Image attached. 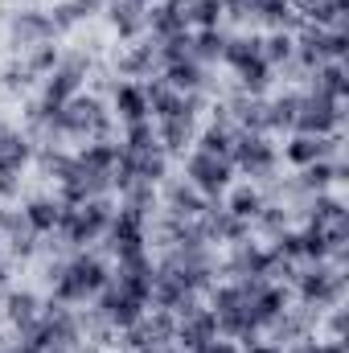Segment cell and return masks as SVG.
Masks as SVG:
<instances>
[{
	"label": "cell",
	"mask_w": 349,
	"mask_h": 353,
	"mask_svg": "<svg viewBox=\"0 0 349 353\" xmlns=\"http://www.w3.org/2000/svg\"><path fill=\"white\" fill-rule=\"evenodd\" d=\"M29 83H33V74L25 70V62L4 66V90H29Z\"/></svg>",
	"instance_id": "33"
},
{
	"label": "cell",
	"mask_w": 349,
	"mask_h": 353,
	"mask_svg": "<svg viewBox=\"0 0 349 353\" xmlns=\"http://www.w3.org/2000/svg\"><path fill=\"white\" fill-rule=\"evenodd\" d=\"M296 296L304 308L321 312V308H337L341 296H346V267H333V263H308L296 271Z\"/></svg>",
	"instance_id": "3"
},
{
	"label": "cell",
	"mask_w": 349,
	"mask_h": 353,
	"mask_svg": "<svg viewBox=\"0 0 349 353\" xmlns=\"http://www.w3.org/2000/svg\"><path fill=\"white\" fill-rule=\"evenodd\" d=\"M29 161H33L29 132H17V128L0 123V176H21Z\"/></svg>",
	"instance_id": "14"
},
{
	"label": "cell",
	"mask_w": 349,
	"mask_h": 353,
	"mask_svg": "<svg viewBox=\"0 0 349 353\" xmlns=\"http://www.w3.org/2000/svg\"><path fill=\"white\" fill-rule=\"evenodd\" d=\"M4 316H8V325L21 333L25 325H33V321L41 316V300H37L29 288H21V292L8 288V292H4Z\"/></svg>",
	"instance_id": "20"
},
{
	"label": "cell",
	"mask_w": 349,
	"mask_h": 353,
	"mask_svg": "<svg viewBox=\"0 0 349 353\" xmlns=\"http://www.w3.org/2000/svg\"><path fill=\"white\" fill-rule=\"evenodd\" d=\"M235 74H239V87H243V94H263V87L271 83V66L263 62V54H259V58H251L247 66H239Z\"/></svg>",
	"instance_id": "30"
},
{
	"label": "cell",
	"mask_w": 349,
	"mask_h": 353,
	"mask_svg": "<svg viewBox=\"0 0 349 353\" xmlns=\"http://www.w3.org/2000/svg\"><path fill=\"white\" fill-rule=\"evenodd\" d=\"M4 292H8V263L0 259V296H4Z\"/></svg>",
	"instance_id": "36"
},
{
	"label": "cell",
	"mask_w": 349,
	"mask_h": 353,
	"mask_svg": "<svg viewBox=\"0 0 349 353\" xmlns=\"http://www.w3.org/2000/svg\"><path fill=\"white\" fill-rule=\"evenodd\" d=\"M157 123V144L165 152H185L193 144V119L189 115H169V119H152Z\"/></svg>",
	"instance_id": "21"
},
{
	"label": "cell",
	"mask_w": 349,
	"mask_h": 353,
	"mask_svg": "<svg viewBox=\"0 0 349 353\" xmlns=\"http://www.w3.org/2000/svg\"><path fill=\"white\" fill-rule=\"evenodd\" d=\"M230 165L247 176H271L279 165V148L267 140V132H239L230 148Z\"/></svg>",
	"instance_id": "6"
},
{
	"label": "cell",
	"mask_w": 349,
	"mask_h": 353,
	"mask_svg": "<svg viewBox=\"0 0 349 353\" xmlns=\"http://www.w3.org/2000/svg\"><path fill=\"white\" fill-rule=\"evenodd\" d=\"M107 12H111V25H115L119 41H136L144 33L148 0H107Z\"/></svg>",
	"instance_id": "16"
},
{
	"label": "cell",
	"mask_w": 349,
	"mask_h": 353,
	"mask_svg": "<svg viewBox=\"0 0 349 353\" xmlns=\"http://www.w3.org/2000/svg\"><path fill=\"white\" fill-rule=\"evenodd\" d=\"M239 353H283V350H279L275 341H259V337H255V341H247V350H239Z\"/></svg>",
	"instance_id": "35"
},
{
	"label": "cell",
	"mask_w": 349,
	"mask_h": 353,
	"mask_svg": "<svg viewBox=\"0 0 349 353\" xmlns=\"http://www.w3.org/2000/svg\"><path fill=\"white\" fill-rule=\"evenodd\" d=\"M337 148H341V132H333V136H304V132H292L288 144L279 148V157H283L292 169H304V165L329 161Z\"/></svg>",
	"instance_id": "10"
},
{
	"label": "cell",
	"mask_w": 349,
	"mask_h": 353,
	"mask_svg": "<svg viewBox=\"0 0 349 353\" xmlns=\"http://www.w3.org/2000/svg\"><path fill=\"white\" fill-rule=\"evenodd\" d=\"M111 115L119 123H140V119H152L148 115V99H144V83H115V94H111Z\"/></svg>",
	"instance_id": "15"
},
{
	"label": "cell",
	"mask_w": 349,
	"mask_h": 353,
	"mask_svg": "<svg viewBox=\"0 0 349 353\" xmlns=\"http://www.w3.org/2000/svg\"><path fill=\"white\" fill-rule=\"evenodd\" d=\"M79 21H83V8H79L74 0H58V4L50 8V25H54V33H70Z\"/></svg>",
	"instance_id": "32"
},
{
	"label": "cell",
	"mask_w": 349,
	"mask_h": 353,
	"mask_svg": "<svg viewBox=\"0 0 349 353\" xmlns=\"http://www.w3.org/2000/svg\"><path fill=\"white\" fill-rule=\"evenodd\" d=\"M144 33H152V41H165V37H177V33H189L185 0H157V4H148V12H144Z\"/></svg>",
	"instance_id": "12"
},
{
	"label": "cell",
	"mask_w": 349,
	"mask_h": 353,
	"mask_svg": "<svg viewBox=\"0 0 349 353\" xmlns=\"http://www.w3.org/2000/svg\"><path fill=\"white\" fill-rule=\"evenodd\" d=\"M46 279H50V288H54V296H50V300H54V304L74 308V304L94 300V296L107 288L111 267H107L103 255H94V251H79L74 259H58V263H50Z\"/></svg>",
	"instance_id": "1"
},
{
	"label": "cell",
	"mask_w": 349,
	"mask_h": 353,
	"mask_svg": "<svg viewBox=\"0 0 349 353\" xmlns=\"http://www.w3.org/2000/svg\"><path fill=\"white\" fill-rule=\"evenodd\" d=\"M255 222H259V230L267 234V239L283 234V230H288V205H271V201H263V210L255 214Z\"/></svg>",
	"instance_id": "31"
},
{
	"label": "cell",
	"mask_w": 349,
	"mask_h": 353,
	"mask_svg": "<svg viewBox=\"0 0 349 353\" xmlns=\"http://www.w3.org/2000/svg\"><path fill=\"white\" fill-rule=\"evenodd\" d=\"M83 79H87V58L83 54H70V58H62L46 79H41V103L46 107H66L79 90H83Z\"/></svg>",
	"instance_id": "7"
},
{
	"label": "cell",
	"mask_w": 349,
	"mask_h": 353,
	"mask_svg": "<svg viewBox=\"0 0 349 353\" xmlns=\"http://www.w3.org/2000/svg\"><path fill=\"white\" fill-rule=\"evenodd\" d=\"M21 62H25V70H29L33 79H46V74L62 62V50H58L54 41H41V46L25 50V54H21Z\"/></svg>",
	"instance_id": "28"
},
{
	"label": "cell",
	"mask_w": 349,
	"mask_h": 353,
	"mask_svg": "<svg viewBox=\"0 0 349 353\" xmlns=\"http://www.w3.org/2000/svg\"><path fill=\"white\" fill-rule=\"evenodd\" d=\"M259 54H263V62H267V66L275 70V66H283V62H292V54H296V37H292L288 29H271V33L263 37Z\"/></svg>",
	"instance_id": "26"
},
{
	"label": "cell",
	"mask_w": 349,
	"mask_h": 353,
	"mask_svg": "<svg viewBox=\"0 0 349 353\" xmlns=\"http://www.w3.org/2000/svg\"><path fill=\"white\" fill-rule=\"evenodd\" d=\"M197 353H239V345H235L230 337H214V341H206Z\"/></svg>",
	"instance_id": "34"
},
{
	"label": "cell",
	"mask_w": 349,
	"mask_h": 353,
	"mask_svg": "<svg viewBox=\"0 0 349 353\" xmlns=\"http://www.w3.org/2000/svg\"><path fill=\"white\" fill-rule=\"evenodd\" d=\"M296 111H300V90L275 94V99L267 103V132H292Z\"/></svg>",
	"instance_id": "24"
},
{
	"label": "cell",
	"mask_w": 349,
	"mask_h": 353,
	"mask_svg": "<svg viewBox=\"0 0 349 353\" xmlns=\"http://www.w3.org/2000/svg\"><path fill=\"white\" fill-rule=\"evenodd\" d=\"M230 176H235V165L230 157H214V152H201L193 148L185 157V181L201 193V197H222L230 189Z\"/></svg>",
	"instance_id": "5"
},
{
	"label": "cell",
	"mask_w": 349,
	"mask_h": 353,
	"mask_svg": "<svg viewBox=\"0 0 349 353\" xmlns=\"http://www.w3.org/2000/svg\"><path fill=\"white\" fill-rule=\"evenodd\" d=\"M308 90H317V94H329V99L346 103V99H349L346 62H321V66L308 74Z\"/></svg>",
	"instance_id": "19"
},
{
	"label": "cell",
	"mask_w": 349,
	"mask_h": 353,
	"mask_svg": "<svg viewBox=\"0 0 349 353\" xmlns=\"http://www.w3.org/2000/svg\"><path fill=\"white\" fill-rule=\"evenodd\" d=\"M230 263H226V275L230 279H267V263H271V251L251 243V239H239L230 243Z\"/></svg>",
	"instance_id": "13"
},
{
	"label": "cell",
	"mask_w": 349,
	"mask_h": 353,
	"mask_svg": "<svg viewBox=\"0 0 349 353\" xmlns=\"http://www.w3.org/2000/svg\"><path fill=\"white\" fill-rule=\"evenodd\" d=\"M8 33H12V46H17L21 54L33 50V46H41V41H58V33H54L46 8H21V12H12Z\"/></svg>",
	"instance_id": "11"
},
{
	"label": "cell",
	"mask_w": 349,
	"mask_h": 353,
	"mask_svg": "<svg viewBox=\"0 0 349 353\" xmlns=\"http://www.w3.org/2000/svg\"><path fill=\"white\" fill-rule=\"evenodd\" d=\"M226 50V33L222 29H193V46H189V58L193 62H218Z\"/></svg>",
	"instance_id": "25"
},
{
	"label": "cell",
	"mask_w": 349,
	"mask_h": 353,
	"mask_svg": "<svg viewBox=\"0 0 349 353\" xmlns=\"http://www.w3.org/2000/svg\"><path fill=\"white\" fill-rule=\"evenodd\" d=\"M206 201L210 197H201L189 181H169V189H165V210H169V218H177V222H193L206 210Z\"/></svg>",
	"instance_id": "17"
},
{
	"label": "cell",
	"mask_w": 349,
	"mask_h": 353,
	"mask_svg": "<svg viewBox=\"0 0 349 353\" xmlns=\"http://www.w3.org/2000/svg\"><path fill=\"white\" fill-rule=\"evenodd\" d=\"M111 123H115V115L94 94H83V90L58 111V132L74 136V140H111Z\"/></svg>",
	"instance_id": "2"
},
{
	"label": "cell",
	"mask_w": 349,
	"mask_h": 353,
	"mask_svg": "<svg viewBox=\"0 0 349 353\" xmlns=\"http://www.w3.org/2000/svg\"><path fill=\"white\" fill-rule=\"evenodd\" d=\"M173 329H177L173 312H165V308H152V312H148V308H144L140 321L123 329V337H128L132 350H165V345L173 341Z\"/></svg>",
	"instance_id": "9"
},
{
	"label": "cell",
	"mask_w": 349,
	"mask_h": 353,
	"mask_svg": "<svg viewBox=\"0 0 349 353\" xmlns=\"http://www.w3.org/2000/svg\"><path fill=\"white\" fill-rule=\"evenodd\" d=\"M103 4H107V0H103Z\"/></svg>",
	"instance_id": "37"
},
{
	"label": "cell",
	"mask_w": 349,
	"mask_h": 353,
	"mask_svg": "<svg viewBox=\"0 0 349 353\" xmlns=\"http://www.w3.org/2000/svg\"><path fill=\"white\" fill-rule=\"evenodd\" d=\"M259 46H263L259 33H239V37H226L222 62H226L230 70H239V66H247L251 58H259Z\"/></svg>",
	"instance_id": "27"
},
{
	"label": "cell",
	"mask_w": 349,
	"mask_h": 353,
	"mask_svg": "<svg viewBox=\"0 0 349 353\" xmlns=\"http://www.w3.org/2000/svg\"><path fill=\"white\" fill-rule=\"evenodd\" d=\"M341 119H346V103L308 90V94H300V111H296L292 132H304V136H333V132H341Z\"/></svg>",
	"instance_id": "4"
},
{
	"label": "cell",
	"mask_w": 349,
	"mask_h": 353,
	"mask_svg": "<svg viewBox=\"0 0 349 353\" xmlns=\"http://www.w3.org/2000/svg\"><path fill=\"white\" fill-rule=\"evenodd\" d=\"M222 0H185V21L189 29H218L222 21Z\"/></svg>",
	"instance_id": "29"
},
{
	"label": "cell",
	"mask_w": 349,
	"mask_h": 353,
	"mask_svg": "<svg viewBox=\"0 0 349 353\" xmlns=\"http://www.w3.org/2000/svg\"><path fill=\"white\" fill-rule=\"evenodd\" d=\"M62 210H66V201H58V197H29L25 201V222L41 234V239H50L54 230H58V222H62Z\"/></svg>",
	"instance_id": "18"
},
{
	"label": "cell",
	"mask_w": 349,
	"mask_h": 353,
	"mask_svg": "<svg viewBox=\"0 0 349 353\" xmlns=\"http://www.w3.org/2000/svg\"><path fill=\"white\" fill-rule=\"evenodd\" d=\"M177 316V329H173V341H181V350L185 353H197L206 341H214L218 337V316L210 312V308H201L197 300L193 304H185Z\"/></svg>",
	"instance_id": "8"
},
{
	"label": "cell",
	"mask_w": 349,
	"mask_h": 353,
	"mask_svg": "<svg viewBox=\"0 0 349 353\" xmlns=\"http://www.w3.org/2000/svg\"><path fill=\"white\" fill-rule=\"evenodd\" d=\"M161 79H165V83H169L173 90L189 94V90H201L206 66H201V62H193V58H181V62H169V66H161Z\"/></svg>",
	"instance_id": "22"
},
{
	"label": "cell",
	"mask_w": 349,
	"mask_h": 353,
	"mask_svg": "<svg viewBox=\"0 0 349 353\" xmlns=\"http://www.w3.org/2000/svg\"><path fill=\"white\" fill-rule=\"evenodd\" d=\"M263 201H267V197H263L255 185H239V189H226V193H222V205H226L235 218H243L247 226L255 222V214L263 210Z\"/></svg>",
	"instance_id": "23"
}]
</instances>
